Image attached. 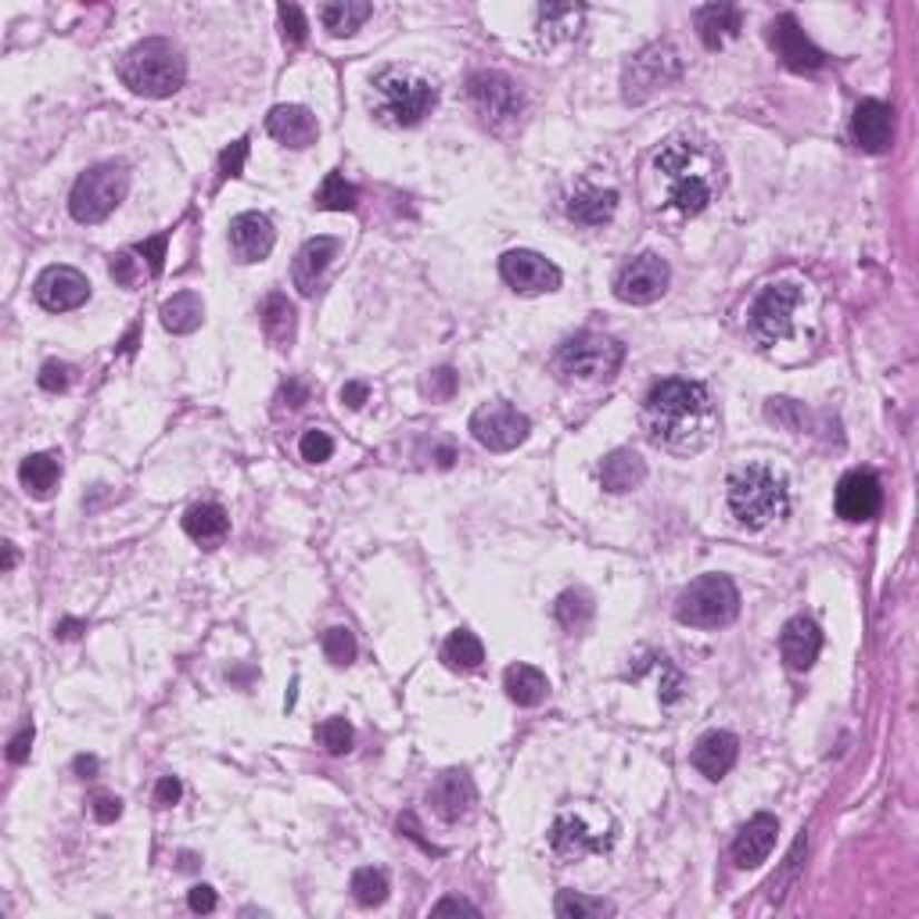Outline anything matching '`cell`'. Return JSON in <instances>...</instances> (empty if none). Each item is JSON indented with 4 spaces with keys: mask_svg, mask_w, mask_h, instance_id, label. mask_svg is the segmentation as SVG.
Listing matches in <instances>:
<instances>
[{
    "mask_svg": "<svg viewBox=\"0 0 919 919\" xmlns=\"http://www.w3.org/2000/svg\"><path fill=\"white\" fill-rule=\"evenodd\" d=\"M769 43L772 51L783 58V66L794 72H815L827 66V55L804 37V29L798 26L794 14H780V19L769 26Z\"/></svg>",
    "mask_w": 919,
    "mask_h": 919,
    "instance_id": "17",
    "label": "cell"
},
{
    "mask_svg": "<svg viewBox=\"0 0 919 919\" xmlns=\"http://www.w3.org/2000/svg\"><path fill=\"white\" fill-rule=\"evenodd\" d=\"M277 245L270 216L263 213H241L231 219V252L237 263H263Z\"/></svg>",
    "mask_w": 919,
    "mask_h": 919,
    "instance_id": "19",
    "label": "cell"
},
{
    "mask_svg": "<svg viewBox=\"0 0 919 919\" xmlns=\"http://www.w3.org/2000/svg\"><path fill=\"white\" fill-rule=\"evenodd\" d=\"M643 431L665 453H704L718 434V410L712 402V392L701 381L665 378L661 384H654L647 402H643Z\"/></svg>",
    "mask_w": 919,
    "mask_h": 919,
    "instance_id": "1",
    "label": "cell"
},
{
    "mask_svg": "<svg viewBox=\"0 0 919 919\" xmlns=\"http://www.w3.org/2000/svg\"><path fill=\"white\" fill-rule=\"evenodd\" d=\"M693 769L701 772V776L707 780H722L725 772H730L736 765V757H740V740L733 733H725V730H712V733H704L697 740V747H693Z\"/></svg>",
    "mask_w": 919,
    "mask_h": 919,
    "instance_id": "25",
    "label": "cell"
},
{
    "mask_svg": "<svg viewBox=\"0 0 919 919\" xmlns=\"http://www.w3.org/2000/svg\"><path fill=\"white\" fill-rule=\"evenodd\" d=\"M467 98H471L481 123H486L489 130H496V134L510 130V126L521 119V105H525L521 90L504 72H489V69L475 72L471 79H467Z\"/></svg>",
    "mask_w": 919,
    "mask_h": 919,
    "instance_id": "11",
    "label": "cell"
},
{
    "mask_svg": "<svg viewBox=\"0 0 919 919\" xmlns=\"http://www.w3.org/2000/svg\"><path fill=\"white\" fill-rule=\"evenodd\" d=\"M72 769L79 772V776H94V772H98V757H90V754H79L76 762H72Z\"/></svg>",
    "mask_w": 919,
    "mask_h": 919,
    "instance_id": "60",
    "label": "cell"
},
{
    "mask_svg": "<svg viewBox=\"0 0 919 919\" xmlns=\"http://www.w3.org/2000/svg\"><path fill=\"white\" fill-rule=\"evenodd\" d=\"M593 618V596L583 593V589H568V593H560V600H557V622L564 628H583L589 625Z\"/></svg>",
    "mask_w": 919,
    "mask_h": 919,
    "instance_id": "41",
    "label": "cell"
},
{
    "mask_svg": "<svg viewBox=\"0 0 919 919\" xmlns=\"http://www.w3.org/2000/svg\"><path fill=\"white\" fill-rule=\"evenodd\" d=\"M299 453H302V460H310V463H324V460H331V453H334V442H331V434L327 431H305L302 434V442H299Z\"/></svg>",
    "mask_w": 919,
    "mask_h": 919,
    "instance_id": "47",
    "label": "cell"
},
{
    "mask_svg": "<svg viewBox=\"0 0 919 919\" xmlns=\"http://www.w3.org/2000/svg\"><path fill=\"white\" fill-rule=\"evenodd\" d=\"M84 622H72V618H66V622H58V628H55V636L58 639H76L79 633H84Z\"/></svg>",
    "mask_w": 919,
    "mask_h": 919,
    "instance_id": "59",
    "label": "cell"
},
{
    "mask_svg": "<svg viewBox=\"0 0 919 919\" xmlns=\"http://www.w3.org/2000/svg\"><path fill=\"white\" fill-rule=\"evenodd\" d=\"M672 270L668 263L654 252L636 255L633 263H625L615 277V295L628 305H651L668 292Z\"/></svg>",
    "mask_w": 919,
    "mask_h": 919,
    "instance_id": "14",
    "label": "cell"
},
{
    "mask_svg": "<svg viewBox=\"0 0 919 919\" xmlns=\"http://www.w3.org/2000/svg\"><path fill=\"white\" fill-rule=\"evenodd\" d=\"M338 255V237H310L299 248L295 263H292V281L302 295H313L320 287V277L327 273L331 260Z\"/></svg>",
    "mask_w": 919,
    "mask_h": 919,
    "instance_id": "26",
    "label": "cell"
},
{
    "mask_svg": "<svg viewBox=\"0 0 919 919\" xmlns=\"http://www.w3.org/2000/svg\"><path fill=\"white\" fill-rule=\"evenodd\" d=\"M245 158H248V137H241V140H234L231 148L219 155V184L241 176V169H245Z\"/></svg>",
    "mask_w": 919,
    "mask_h": 919,
    "instance_id": "49",
    "label": "cell"
},
{
    "mask_svg": "<svg viewBox=\"0 0 919 919\" xmlns=\"http://www.w3.org/2000/svg\"><path fill=\"white\" fill-rule=\"evenodd\" d=\"M504 690L514 704L521 707H536L546 701V693H550V683H546V675L536 668V665H510L507 675H504Z\"/></svg>",
    "mask_w": 919,
    "mask_h": 919,
    "instance_id": "32",
    "label": "cell"
},
{
    "mask_svg": "<svg viewBox=\"0 0 919 919\" xmlns=\"http://www.w3.org/2000/svg\"><path fill=\"white\" fill-rule=\"evenodd\" d=\"M446 912H467V916H478V906H471V901H463V898H442L439 906L431 909V916H446Z\"/></svg>",
    "mask_w": 919,
    "mask_h": 919,
    "instance_id": "57",
    "label": "cell"
},
{
    "mask_svg": "<svg viewBox=\"0 0 919 919\" xmlns=\"http://www.w3.org/2000/svg\"><path fill=\"white\" fill-rule=\"evenodd\" d=\"M187 906H190V912H216V891L208 883H198V887H190L187 891Z\"/></svg>",
    "mask_w": 919,
    "mask_h": 919,
    "instance_id": "52",
    "label": "cell"
},
{
    "mask_svg": "<svg viewBox=\"0 0 919 919\" xmlns=\"http://www.w3.org/2000/svg\"><path fill=\"white\" fill-rule=\"evenodd\" d=\"M284 399H292V407H299V402L305 399V389L299 381H292V384H284Z\"/></svg>",
    "mask_w": 919,
    "mask_h": 919,
    "instance_id": "61",
    "label": "cell"
},
{
    "mask_svg": "<svg viewBox=\"0 0 919 919\" xmlns=\"http://www.w3.org/2000/svg\"><path fill=\"white\" fill-rule=\"evenodd\" d=\"M740 615V589L730 575H701L680 593L675 618L690 628H722Z\"/></svg>",
    "mask_w": 919,
    "mask_h": 919,
    "instance_id": "7",
    "label": "cell"
},
{
    "mask_svg": "<svg viewBox=\"0 0 919 919\" xmlns=\"http://www.w3.org/2000/svg\"><path fill=\"white\" fill-rule=\"evenodd\" d=\"M158 316H163V327L169 334H195L202 327V320H205V305H202V295L195 292H180V295H173L163 302V310H158Z\"/></svg>",
    "mask_w": 919,
    "mask_h": 919,
    "instance_id": "33",
    "label": "cell"
},
{
    "mask_svg": "<svg viewBox=\"0 0 919 919\" xmlns=\"http://www.w3.org/2000/svg\"><path fill=\"white\" fill-rule=\"evenodd\" d=\"M119 79L140 98H173L176 90L187 84V61L180 47H173L163 37L140 40L119 61Z\"/></svg>",
    "mask_w": 919,
    "mask_h": 919,
    "instance_id": "5",
    "label": "cell"
},
{
    "mask_svg": "<svg viewBox=\"0 0 919 919\" xmlns=\"http://www.w3.org/2000/svg\"><path fill=\"white\" fill-rule=\"evenodd\" d=\"M643 478H647V463L633 449H615L600 463V481L607 492H633L643 486Z\"/></svg>",
    "mask_w": 919,
    "mask_h": 919,
    "instance_id": "30",
    "label": "cell"
},
{
    "mask_svg": "<svg viewBox=\"0 0 919 919\" xmlns=\"http://www.w3.org/2000/svg\"><path fill=\"white\" fill-rule=\"evenodd\" d=\"M683 76V58L672 43H647L639 55L625 61L622 72V94L628 105L651 101L654 94L668 90L672 84H680Z\"/></svg>",
    "mask_w": 919,
    "mask_h": 919,
    "instance_id": "10",
    "label": "cell"
},
{
    "mask_svg": "<svg viewBox=\"0 0 919 919\" xmlns=\"http://www.w3.org/2000/svg\"><path fill=\"white\" fill-rule=\"evenodd\" d=\"M424 392L431 399H453L457 392V374L449 366H439V370H431V378L424 381Z\"/></svg>",
    "mask_w": 919,
    "mask_h": 919,
    "instance_id": "50",
    "label": "cell"
},
{
    "mask_svg": "<svg viewBox=\"0 0 919 919\" xmlns=\"http://www.w3.org/2000/svg\"><path fill=\"white\" fill-rule=\"evenodd\" d=\"M399 830H402V833H407V837H410V841H417V844H421V848H424L428 854H442V848H434V844H428V841H424V837H421V827H417V815H413V812H407V815H402V819H399Z\"/></svg>",
    "mask_w": 919,
    "mask_h": 919,
    "instance_id": "56",
    "label": "cell"
},
{
    "mask_svg": "<svg viewBox=\"0 0 919 919\" xmlns=\"http://www.w3.org/2000/svg\"><path fill=\"white\" fill-rule=\"evenodd\" d=\"M531 431V421L510 402H486L471 413V434L478 446L492 449V453H510L518 449Z\"/></svg>",
    "mask_w": 919,
    "mask_h": 919,
    "instance_id": "13",
    "label": "cell"
},
{
    "mask_svg": "<svg viewBox=\"0 0 919 919\" xmlns=\"http://www.w3.org/2000/svg\"><path fill=\"white\" fill-rule=\"evenodd\" d=\"M134 349H137V331H134V334H130V338H126V342H123V352H126V356H130Z\"/></svg>",
    "mask_w": 919,
    "mask_h": 919,
    "instance_id": "63",
    "label": "cell"
},
{
    "mask_svg": "<svg viewBox=\"0 0 919 919\" xmlns=\"http://www.w3.org/2000/svg\"><path fill=\"white\" fill-rule=\"evenodd\" d=\"M583 19H586V8L583 4H542L536 11V37H539V47H560L578 37V29H583Z\"/></svg>",
    "mask_w": 919,
    "mask_h": 919,
    "instance_id": "27",
    "label": "cell"
},
{
    "mask_svg": "<svg viewBox=\"0 0 919 919\" xmlns=\"http://www.w3.org/2000/svg\"><path fill=\"white\" fill-rule=\"evenodd\" d=\"M804 851H809V841H804V837H798V844H794V851H790V854H786V866H783V877H780V880H776V877H772V883H769V898H772V901H776V906H780V901H783V894H786V880H794V877H798V869H801V854H804Z\"/></svg>",
    "mask_w": 919,
    "mask_h": 919,
    "instance_id": "46",
    "label": "cell"
},
{
    "mask_svg": "<svg viewBox=\"0 0 919 919\" xmlns=\"http://www.w3.org/2000/svg\"><path fill=\"white\" fill-rule=\"evenodd\" d=\"M180 794H184L180 780H176V776H163V780H158V786H155V804H158V809H169V804L180 801Z\"/></svg>",
    "mask_w": 919,
    "mask_h": 919,
    "instance_id": "54",
    "label": "cell"
},
{
    "mask_svg": "<svg viewBox=\"0 0 919 919\" xmlns=\"http://www.w3.org/2000/svg\"><path fill=\"white\" fill-rule=\"evenodd\" d=\"M324 654H327L331 665H338V668L352 665V661H356V636H352L345 625L327 628V633H324Z\"/></svg>",
    "mask_w": 919,
    "mask_h": 919,
    "instance_id": "42",
    "label": "cell"
},
{
    "mask_svg": "<svg viewBox=\"0 0 919 919\" xmlns=\"http://www.w3.org/2000/svg\"><path fill=\"white\" fill-rule=\"evenodd\" d=\"M499 277H504L518 295H546L560 287V270L546 255L531 248H514L499 260Z\"/></svg>",
    "mask_w": 919,
    "mask_h": 919,
    "instance_id": "15",
    "label": "cell"
},
{
    "mask_svg": "<svg viewBox=\"0 0 919 919\" xmlns=\"http://www.w3.org/2000/svg\"><path fill=\"white\" fill-rule=\"evenodd\" d=\"M14 560H19V554H14V542H4V571L14 568Z\"/></svg>",
    "mask_w": 919,
    "mask_h": 919,
    "instance_id": "62",
    "label": "cell"
},
{
    "mask_svg": "<svg viewBox=\"0 0 919 919\" xmlns=\"http://www.w3.org/2000/svg\"><path fill=\"white\" fill-rule=\"evenodd\" d=\"M431 809L439 819L446 822H460L467 812L475 809V801H478V790H475V780L467 776L463 769H446L439 780H434L431 786Z\"/></svg>",
    "mask_w": 919,
    "mask_h": 919,
    "instance_id": "20",
    "label": "cell"
},
{
    "mask_svg": "<svg viewBox=\"0 0 919 919\" xmlns=\"http://www.w3.org/2000/svg\"><path fill=\"white\" fill-rule=\"evenodd\" d=\"M851 130H854V140H859V148L866 155H883L894 140V111H891V105H883L877 98L862 101L859 108H854Z\"/></svg>",
    "mask_w": 919,
    "mask_h": 919,
    "instance_id": "21",
    "label": "cell"
},
{
    "mask_svg": "<svg viewBox=\"0 0 919 919\" xmlns=\"http://www.w3.org/2000/svg\"><path fill=\"white\" fill-rule=\"evenodd\" d=\"M349 891L363 909H374V906H381L384 898H389V877H384L381 869H356V873H352Z\"/></svg>",
    "mask_w": 919,
    "mask_h": 919,
    "instance_id": "40",
    "label": "cell"
},
{
    "mask_svg": "<svg viewBox=\"0 0 919 919\" xmlns=\"http://www.w3.org/2000/svg\"><path fill=\"white\" fill-rule=\"evenodd\" d=\"M19 478H22L26 492L33 499H51V492L58 489V481H61V463L51 453H33V457L22 460Z\"/></svg>",
    "mask_w": 919,
    "mask_h": 919,
    "instance_id": "34",
    "label": "cell"
},
{
    "mask_svg": "<svg viewBox=\"0 0 919 919\" xmlns=\"http://www.w3.org/2000/svg\"><path fill=\"white\" fill-rule=\"evenodd\" d=\"M266 130L273 140H281L287 144V148H310V144H316L320 137V126H316V116L310 108H302V105H277V108H270V116H266Z\"/></svg>",
    "mask_w": 919,
    "mask_h": 919,
    "instance_id": "24",
    "label": "cell"
},
{
    "mask_svg": "<svg viewBox=\"0 0 919 919\" xmlns=\"http://www.w3.org/2000/svg\"><path fill=\"white\" fill-rule=\"evenodd\" d=\"M725 499H730L733 518L751 531L769 528L772 521L786 518L790 510L786 478L765 463H751L733 471L730 481H725Z\"/></svg>",
    "mask_w": 919,
    "mask_h": 919,
    "instance_id": "4",
    "label": "cell"
},
{
    "mask_svg": "<svg viewBox=\"0 0 919 919\" xmlns=\"http://www.w3.org/2000/svg\"><path fill=\"white\" fill-rule=\"evenodd\" d=\"M108 273H111V281H116V284L137 287L140 277H144V266L137 260V252H116V255H111V263H108Z\"/></svg>",
    "mask_w": 919,
    "mask_h": 919,
    "instance_id": "45",
    "label": "cell"
},
{
    "mask_svg": "<svg viewBox=\"0 0 919 919\" xmlns=\"http://www.w3.org/2000/svg\"><path fill=\"white\" fill-rule=\"evenodd\" d=\"M780 654L790 672H809L822 654V628L812 618H790L780 633Z\"/></svg>",
    "mask_w": 919,
    "mask_h": 919,
    "instance_id": "23",
    "label": "cell"
},
{
    "mask_svg": "<svg viewBox=\"0 0 919 919\" xmlns=\"http://www.w3.org/2000/svg\"><path fill=\"white\" fill-rule=\"evenodd\" d=\"M33 295L47 313H69L90 299V281L72 266H47L33 284Z\"/></svg>",
    "mask_w": 919,
    "mask_h": 919,
    "instance_id": "16",
    "label": "cell"
},
{
    "mask_svg": "<svg viewBox=\"0 0 919 919\" xmlns=\"http://www.w3.org/2000/svg\"><path fill=\"white\" fill-rule=\"evenodd\" d=\"M776 833H780L776 815L757 812L754 819H747V827L740 830L736 841H733V866L736 869H757L772 854V848H776Z\"/></svg>",
    "mask_w": 919,
    "mask_h": 919,
    "instance_id": "22",
    "label": "cell"
},
{
    "mask_svg": "<svg viewBox=\"0 0 919 919\" xmlns=\"http://www.w3.org/2000/svg\"><path fill=\"white\" fill-rule=\"evenodd\" d=\"M277 19H281V37L287 47H302L305 37H310V22H305V14L299 4H281L277 8Z\"/></svg>",
    "mask_w": 919,
    "mask_h": 919,
    "instance_id": "44",
    "label": "cell"
},
{
    "mask_svg": "<svg viewBox=\"0 0 919 919\" xmlns=\"http://www.w3.org/2000/svg\"><path fill=\"white\" fill-rule=\"evenodd\" d=\"M625 363V345L618 338L600 334V331H583L568 338L557 352V366L564 378H571L578 384H596L610 381L618 374V366Z\"/></svg>",
    "mask_w": 919,
    "mask_h": 919,
    "instance_id": "9",
    "label": "cell"
},
{
    "mask_svg": "<svg viewBox=\"0 0 919 919\" xmlns=\"http://www.w3.org/2000/svg\"><path fill=\"white\" fill-rule=\"evenodd\" d=\"M554 912L560 919H596V916H615V906L604 898H589L578 891H560L554 901Z\"/></svg>",
    "mask_w": 919,
    "mask_h": 919,
    "instance_id": "39",
    "label": "cell"
},
{
    "mask_svg": "<svg viewBox=\"0 0 919 919\" xmlns=\"http://www.w3.org/2000/svg\"><path fill=\"white\" fill-rule=\"evenodd\" d=\"M316 736H320V744H324L331 754H349L352 751V740H356V733H352V725L345 718L320 722L316 725Z\"/></svg>",
    "mask_w": 919,
    "mask_h": 919,
    "instance_id": "43",
    "label": "cell"
},
{
    "mask_svg": "<svg viewBox=\"0 0 919 919\" xmlns=\"http://www.w3.org/2000/svg\"><path fill=\"white\" fill-rule=\"evenodd\" d=\"M126 195H130V169L119 163L90 166L72 184L69 213L76 223H105L126 202Z\"/></svg>",
    "mask_w": 919,
    "mask_h": 919,
    "instance_id": "8",
    "label": "cell"
},
{
    "mask_svg": "<svg viewBox=\"0 0 919 919\" xmlns=\"http://www.w3.org/2000/svg\"><path fill=\"white\" fill-rule=\"evenodd\" d=\"M618 208V190L615 187H583L568 198V219L583 223V227H604Z\"/></svg>",
    "mask_w": 919,
    "mask_h": 919,
    "instance_id": "29",
    "label": "cell"
},
{
    "mask_svg": "<svg viewBox=\"0 0 919 919\" xmlns=\"http://www.w3.org/2000/svg\"><path fill=\"white\" fill-rule=\"evenodd\" d=\"M90 812L98 822H116L123 815V801L119 798H111V794H98L90 801Z\"/></svg>",
    "mask_w": 919,
    "mask_h": 919,
    "instance_id": "53",
    "label": "cell"
},
{
    "mask_svg": "<svg viewBox=\"0 0 919 919\" xmlns=\"http://www.w3.org/2000/svg\"><path fill=\"white\" fill-rule=\"evenodd\" d=\"M72 381V366L66 363H43L40 370V389L43 392H66Z\"/></svg>",
    "mask_w": 919,
    "mask_h": 919,
    "instance_id": "51",
    "label": "cell"
},
{
    "mask_svg": "<svg viewBox=\"0 0 919 919\" xmlns=\"http://www.w3.org/2000/svg\"><path fill=\"white\" fill-rule=\"evenodd\" d=\"M366 395H370V389H366V384H360V381H349L345 389H342V402H345V407H352V410H360L363 402H366Z\"/></svg>",
    "mask_w": 919,
    "mask_h": 919,
    "instance_id": "58",
    "label": "cell"
},
{
    "mask_svg": "<svg viewBox=\"0 0 919 919\" xmlns=\"http://www.w3.org/2000/svg\"><path fill=\"white\" fill-rule=\"evenodd\" d=\"M166 245H169V234H155V237L140 241V245L134 248L137 255H144V260H148L151 277H163V270H166Z\"/></svg>",
    "mask_w": 919,
    "mask_h": 919,
    "instance_id": "48",
    "label": "cell"
},
{
    "mask_svg": "<svg viewBox=\"0 0 919 919\" xmlns=\"http://www.w3.org/2000/svg\"><path fill=\"white\" fill-rule=\"evenodd\" d=\"M370 14H374V8L363 4V0H334V4H324V11H320V22H324L331 37H352Z\"/></svg>",
    "mask_w": 919,
    "mask_h": 919,
    "instance_id": "36",
    "label": "cell"
},
{
    "mask_svg": "<svg viewBox=\"0 0 919 919\" xmlns=\"http://www.w3.org/2000/svg\"><path fill=\"white\" fill-rule=\"evenodd\" d=\"M693 26L704 40L707 51H718L725 40H733L744 26V14H740L736 4H704L693 11Z\"/></svg>",
    "mask_w": 919,
    "mask_h": 919,
    "instance_id": "28",
    "label": "cell"
},
{
    "mask_svg": "<svg viewBox=\"0 0 919 919\" xmlns=\"http://www.w3.org/2000/svg\"><path fill=\"white\" fill-rule=\"evenodd\" d=\"M654 173V205L680 219L701 216L722 190V158L707 140L672 137L651 158Z\"/></svg>",
    "mask_w": 919,
    "mask_h": 919,
    "instance_id": "2",
    "label": "cell"
},
{
    "mask_svg": "<svg viewBox=\"0 0 919 919\" xmlns=\"http://www.w3.org/2000/svg\"><path fill=\"white\" fill-rule=\"evenodd\" d=\"M798 302H801V284H790V281L786 284H769L765 292L754 299L751 313H747L751 334L762 345H776L780 338L790 334Z\"/></svg>",
    "mask_w": 919,
    "mask_h": 919,
    "instance_id": "12",
    "label": "cell"
},
{
    "mask_svg": "<svg viewBox=\"0 0 919 919\" xmlns=\"http://www.w3.org/2000/svg\"><path fill=\"white\" fill-rule=\"evenodd\" d=\"M618 841V819L604 804H568L550 827V848L564 862H583L589 854H607Z\"/></svg>",
    "mask_w": 919,
    "mask_h": 919,
    "instance_id": "6",
    "label": "cell"
},
{
    "mask_svg": "<svg viewBox=\"0 0 919 919\" xmlns=\"http://www.w3.org/2000/svg\"><path fill=\"white\" fill-rule=\"evenodd\" d=\"M442 661L453 672H478L481 661H486V647H481V639L475 633H467V628H457L453 636L446 639L442 647Z\"/></svg>",
    "mask_w": 919,
    "mask_h": 919,
    "instance_id": "37",
    "label": "cell"
},
{
    "mask_svg": "<svg viewBox=\"0 0 919 919\" xmlns=\"http://www.w3.org/2000/svg\"><path fill=\"white\" fill-rule=\"evenodd\" d=\"M313 202H316V208H324V213H352L356 202H360V190L334 169V173L324 176V184H320Z\"/></svg>",
    "mask_w": 919,
    "mask_h": 919,
    "instance_id": "38",
    "label": "cell"
},
{
    "mask_svg": "<svg viewBox=\"0 0 919 919\" xmlns=\"http://www.w3.org/2000/svg\"><path fill=\"white\" fill-rule=\"evenodd\" d=\"M29 751H33V725H29V730H22V733L8 744V762H11V765H22L26 757H29Z\"/></svg>",
    "mask_w": 919,
    "mask_h": 919,
    "instance_id": "55",
    "label": "cell"
},
{
    "mask_svg": "<svg viewBox=\"0 0 919 919\" xmlns=\"http://www.w3.org/2000/svg\"><path fill=\"white\" fill-rule=\"evenodd\" d=\"M434 105H439V87L431 79L417 76L413 69L392 66L370 79V108H374L378 123L392 126V130L421 126Z\"/></svg>",
    "mask_w": 919,
    "mask_h": 919,
    "instance_id": "3",
    "label": "cell"
},
{
    "mask_svg": "<svg viewBox=\"0 0 919 919\" xmlns=\"http://www.w3.org/2000/svg\"><path fill=\"white\" fill-rule=\"evenodd\" d=\"M260 320H263V334L270 338L277 349H287L295 342V305L287 302V295H270L260 310Z\"/></svg>",
    "mask_w": 919,
    "mask_h": 919,
    "instance_id": "35",
    "label": "cell"
},
{
    "mask_svg": "<svg viewBox=\"0 0 919 919\" xmlns=\"http://www.w3.org/2000/svg\"><path fill=\"white\" fill-rule=\"evenodd\" d=\"M833 504H837V514H841L844 521L851 525H862V521H873L880 507H883V489L877 475L869 471H851L841 478V486L833 492Z\"/></svg>",
    "mask_w": 919,
    "mask_h": 919,
    "instance_id": "18",
    "label": "cell"
},
{
    "mask_svg": "<svg viewBox=\"0 0 919 919\" xmlns=\"http://www.w3.org/2000/svg\"><path fill=\"white\" fill-rule=\"evenodd\" d=\"M184 531L202 546H216V542L227 539L231 518L219 504H195L184 514Z\"/></svg>",
    "mask_w": 919,
    "mask_h": 919,
    "instance_id": "31",
    "label": "cell"
}]
</instances>
